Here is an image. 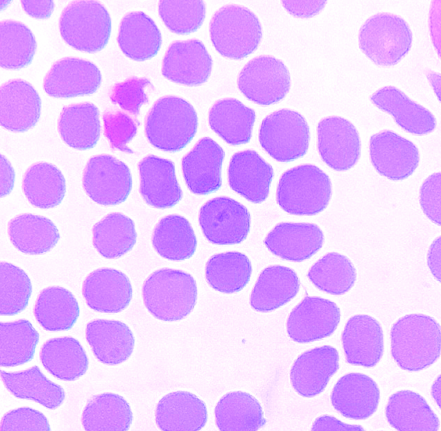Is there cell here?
Masks as SVG:
<instances>
[{
	"instance_id": "obj_1",
	"label": "cell",
	"mask_w": 441,
	"mask_h": 431,
	"mask_svg": "<svg viewBox=\"0 0 441 431\" xmlns=\"http://www.w3.org/2000/svg\"><path fill=\"white\" fill-rule=\"evenodd\" d=\"M390 341L392 356L404 370L420 371L440 355V326L426 315L410 314L399 318L391 328Z\"/></svg>"
},
{
	"instance_id": "obj_2",
	"label": "cell",
	"mask_w": 441,
	"mask_h": 431,
	"mask_svg": "<svg viewBox=\"0 0 441 431\" xmlns=\"http://www.w3.org/2000/svg\"><path fill=\"white\" fill-rule=\"evenodd\" d=\"M197 285L193 277L183 271L163 268L153 272L144 281V305L155 318L173 322L184 319L194 308Z\"/></svg>"
},
{
	"instance_id": "obj_3",
	"label": "cell",
	"mask_w": 441,
	"mask_h": 431,
	"mask_svg": "<svg viewBox=\"0 0 441 431\" xmlns=\"http://www.w3.org/2000/svg\"><path fill=\"white\" fill-rule=\"evenodd\" d=\"M198 116L184 99L166 96L159 98L148 113L145 132L148 141L166 152H178L193 139L198 128Z\"/></svg>"
},
{
	"instance_id": "obj_4",
	"label": "cell",
	"mask_w": 441,
	"mask_h": 431,
	"mask_svg": "<svg viewBox=\"0 0 441 431\" xmlns=\"http://www.w3.org/2000/svg\"><path fill=\"white\" fill-rule=\"evenodd\" d=\"M331 196L329 176L316 166L304 164L284 172L277 189V202L286 212L313 216L322 211Z\"/></svg>"
},
{
	"instance_id": "obj_5",
	"label": "cell",
	"mask_w": 441,
	"mask_h": 431,
	"mask_svg": "<svg viewBox=\"0 0 441 431\" xmlns=\"http://www.w3.org/2000/svg\"><path fill=\"white\" fill-rule=\"evenodd\" d=\"M209 34L214 48L221 55L241 60L257 49L262 28L257 17L248 8L229 4L213 15Z\"/></svg>"
},
{
	"instance_id": "obj_6",
	"label": "cell",
	"mask_w": 441,
	"mask_h": 431,
	"mask_svg": "<svg viewBox=\"0 0 441 431\" xmlns=\"http://www.w3.org/2000/svg\"><path fill=\"white\" fill-rule=\"evenodd\" d=\"M413 34L399 16L380 12L368 18L360 28L358 45L363 53L379 66L397 64L410 51Z\"/></svg>"
},
{
	"instance_id": "obj_7",
	"label": "cell",
	"mask_w": 441,
	"mask_h": 431,
	"mask_svg": "<svg viewBox=\"0 0 441 431\" xmlns=\"http://www.w3.org/2000/svg\"><path fill=\"white\" fill-rule=\"evenodd\" d=\"M111 18L107 9L96 1H74L62 10L59 30L64 41L87 53L105 47L111 33Z\"/></svg>"
},
{
	"instance_id": "obj_8",
	"label": "cell",
	"mask_w": 441,
	"mask_h": 431,
	"mask_svg": "<svg viewBox=\"0 0 441 431\" xmlns=\"http://www.w3.org/2000/svg\"><path fill=\"white\" fill-rule=\"evenodd\" d=\"M259 140L261 147L274 159L290 162L307 152L310 130L300 113L282 109L268 115L261 122Z\"/></svg>"
},
{
	"instance_id": "obj_9",
	"label": "cell",
	"mask_w": 441,
	"mask_h": 431,
	"mask_svg": "<svg viewBox=\"0 0 441 431\" xmlns=\"http://www.w3.org/2000/svg\"><path fill=\"white\" fill-rule=\"evenodd\" d=\"M237 84L248 99L261 105H269L282 100L288 94L291 76L281 60L270 55H260L243 67Z\"/></svg>"
},
{
	"instance_id": "obj_10",
	"label": "cell",
	"mask_w": 441,
	"mask_h": 431,
	"mask_svg": "<svg viewBox=\"0 0 441 431\" xmlns=\"http://www.w3.org/2000/svg\"><path fill=\"white\" fill-rule=\"evenodd\" d=\"M83 184L95 202L113 206L126 201L132 189L130 170L123 161L108 155L89 159L83 173Z\"/></svg>"
},
{
	"instance_id": "obj_11",
	"label": "cell",
	"mask_w": 441,
	"mask_h": 431,
	"mask_svg": "<svg viewBox=\"0 0 441 431\" xmlns=\"http://www.w3.org/2000/svg\"><path fill=\"white\" fill-rule=\"evenodd\" d=\"M198 219L203 234L213 244H239L250 232L248 210L227 197H218L207 202L200 208Z\"/></svg>"
},
{
	"instance_id": "obj_12",
	"label": "cell",
	"mask_w": 441,
	"mask_h": 431,
	"mask_svg": "<svg viewBox=\"0 0 441 431\" xmlns=\"http://www.w3.org/2000/svg\"><path fill=\"white\" fill-rule=\"evenodd\" d=\"M317 132L319 154L330 168L344 171L358 162L361 140L350 121L340 116L325 117L319 121Z\"/></svg>"
},
{
	"instance_id": "obj_13",
	"label": "cell",
	"mask_w": 441,
	"mask_h": 431,
	"mask_svg": "<svg viewBox=\"0 0 441 431\" xmlns=\"http://www.w3.org/2000/svg\"><path fill=\"white\" fill-rule=\"evenodd\" d=\"M340 319V310L334 302L307 296L291 312L286 322L287 333L294 342L308 343L330 336Z\"/></svg>"
},
{
	"instance_id": "obj_14",
	"label": "cell",
	"mask_w": 441,
	"mask_h": 431,
	"mask_svg": "<svg viewBox=\"0 0 441 431\" xmlns=\"http://www.w3.org/2000/svg\"><path fill=\"white\" fill-rule=\"evenodd\" d=\"M369 148L371 162L376 170L391 180L408 177L418 166L417 148L392 131L386 130L373 134Z\"/></svg>"
},
{
	"instance_id": "obj_15",
	"label": "cell",
	"mask_w": 441,
	"mask_h": 431,
	"mask_svg": "<svg viewBox=\"0 0 441 431\" xmlns=\"http://www.w3.org/2000/svg\"><path fill=\"white\" fill-rule=\"evenodd\" d=\"M212 64V59L201 41L196 39L175 41L165 53L162 73L175 83L197 86L208 80Z\"/></svg>"
},
{
	"instance_id": "obj_16",
	"label": "cell",
	"mask_w": 441,
	"mask_h": 431,
	"mask_svg": "<svg viewBox=\"0 0 441 431\" xmlns=\"http://www.w3.org/2000/svg\"><path fill=\"white\" fill-rule=\"evenodd\" d=\"M98 68L92 62L67 57L56 61L44 79L46 93L55 98L90 95L101 84Z\"/></svg>"
},
{
	"instance_id": "obj_17",
	"label": "cell",
	"mask_w": 441,
	"mask_h": 431,
	"mask_svg": "<svg viewBox=\"0 0 441 431\" xmlns=\"http://www.w3.org/2000/svg\"><path fill=\"white\" fill-rule=\"evenodd\" d=\"M223 148L209 137L200 139L182 159V169L189 189L197 195H208L222 184Z\"/></svg>"
},
{
	"instance_id": "obj_18",
	"label": "cell",
	"mask_w": 441,
	"mask_h": 431,
	"mask_svg": "<svg viewBox=\"0 0 441 431\" xmlns=\"http://www.w3.org/2000/svg\"><path fill=\"white\" fill-rule=\"evenodd\" d=\"M83 296L92 310L116 313L130 304L132 288L128 277L113 268H100L92 272L84 280Z\"/></svg>"
},
{
	"instance_id": "obj_19",
	"label": "cell",
	"mask_w": 441,
	"mask_h": 431,
	"mask_svg": "<svg viewBox=\"0 0 441 431\" xmlns=\"http://www.w3.org/2000/svg\"><path fill=\"white\" fill-rule=\"evenodd\" d=\"M41 98L28 82L10 80L0 89V123L12 132H23L34 127L41 114Z\"/></svg>"
},
{
	"instance_id": "obj_20",
	"label": "cell",
	"mask_w": 441,
	"mask_h": 431,
	"mask_svg": "<svg viewBox=\"0 0 441 431\" xmlns=\"http://www.w3.org/2000/svg\"><path fill=\"white\" fill-rule=\"evenodd\" d=\"M339 368V355L333 346L325 345L302 353L290 372L293 387L302 396L322 393Z\"/></svg>"
},
{
	"instance_id": "obj_21",
	"label": "cell",
	"mask_w": 441,
	"mask_h": 431,
	"mask_svg": "<svg viewBox=\"0 0 441 431\" xmlns=\"http://www.w3.org/2000/svg\"><path fill=\"white\" fill-rule=\"evenodd\" d=\"M347 362L365 367H374L383 353L381 326L368 315H356L347 322L342 333Z\"/></svg>"
},
{
	"instance_id": "obj_22",
	"label": "cell",
	"mask_w": 441,
	"mask_h": 431,
	"mask_svg": "<svg viewBox=\"0 0 441 431\" xmlns=\"http://www.w3.org/2000/svg\"><path fill=\"white\" fill-rule=\"evenodd\" d=\"M273 169L254 150L236 152L228 168L230 188L252 203H261L268 196Z\"/></svg>"
},
{
	"instance_id": "obj_23",
	"label": "cell",
	"mask_w": 441,
	"mask_h": 431,
	"mask_svg": "<svg viewBox=\"0 0 441 431\" xmlns=\"http://www.w3.org/2000/svg\"><path fill=\"white\" fill-rule=\"evenodd\" d=\"M380 391L376 382L361 373L342 376L334 385L331 401L343 416L355 420L369 418L377 410Z\"/></svg>"
},
{
	"instance_id": "obj_24",
	"label": "cell",
	"mask_w": 441,
	"mask_h": 431,
	"mask_svg": "<svg viewBox=\"0 0 441 431\" xmlns=\"http://www.w3.org/2000/svg\"><path fill=\"white\" fill-rule=\"evenodd\" d=\"M324 234L313 223L281 222L264 240L275 255L291 261L301 262L317 253L322 247Z\"/></svg>"
},
{
	"instance_id": "obj_25",
	"label": "cell",
	"mask_w": 441,
	"mask_h": 431,
	"mask_svg": "<svg viewBox=\"0 0 441 431\" xmlns=\"http://www.w3.org/2000/svg\"><path fill=\"white\" fill-rule=\"evenodd\" d=\"M140 193L145 202L157 209L170 208L182 197L172 161L150 155L138 164Z\"/></svg>"
},
{
	"instance_id": "obj_26",
	"label": "cell",
	"mask_w": 441,
	"mask_h": 431,
	"mask_svg": "<svg viewBox=\"0 0 441 431\" xmlns=\"http://www.w3.org/2000/svg\"><path fill=\"white\" fill-rule=\"evenodd\" d=\"M85 337L96 358L107 365L128 360L135 346L132 331L120 321L92 320L86 326Z\"/></svg>"
},
{
	"instance_id": "obj_27",
	"label": "cell",
	"mask_w": 441,
	"mask_h": 431,
	"mask_svg": "<svg viewBox=\"0 0 441 431\" xmlns=\"http://www.w3.org/2000/svg\"><path fill=\"white\" fill-rule=\"evenodd\" d=\"M157 426L164 431H196L207 421L205 403L184 391L169 393L158 402L155 410Z\"/></svg>"
},
{
	"instance_id": "obj_28",
	"label": "cell",
	"mask_w": 441,
	"mask_h": 431,
	"mask_svg": "<svg viewBox=\"0 0 441 431\" xmlns=\"http://www.w3.org/2000/svg\"><path fill=\"white\" fill-rule=\"evenodd\" d=\"M370 100L379 109L391 114L402 129L416 135L433 131L436 120L424 107L409 98L403 91L392 86L375 91Z\"/></svg>"
},
{
	"instance_id": "obj_29",
	"label": "cell",
	"mask_w": 441,
	"mask_h": 431,
	"mask_svg": "<svg viewBox=\"0 0 441 431\" xmlns=\"http://www.w3.org/2000/svg\"><path fill=\"white\" fill-rule=\"evenodd\" d=\"M300 280L292 269L273 265L259 274L250 295L251 307L259 312L274 310L290 301L297 294Z\"/></svg>"
},
{
	"instance_id": "obj_30",
	"label": "cell",
	"mask_w": 441,
	"mask_h": 431,
	"mask_svg": "<svg viewBox=\"0 0 441 431\" xmlns=\"http://www.w3.org/2000/svg\"><path fill=\"white\" fill-rule=\"evenodd\" d=\"M162 35L154 21L141 11L130 12L122 19L117 42L121 51L129 58L144 61L158 53Z\"/></svg>"
},
{
	"instance_id": "obj_31",
	"label": "cell",
	"mask_w": 441,
	"mask_h": 431,
	"mask_svg": "<svg viewBox=\"0 0 441 431\" xmlns=\"http://www.w3.org/2000/svg\"><path fill=\"white\" fill-rule=\"evenodd\" d=\"M389 424L400 431H436L438 416L419 394L401 390L392 394L386 407Z\"/></svg>"
},
{
	"instance_id": "obj_32",
	"label": "cell",
	"mask_w": 441,
	"mask_h": 431,
	"mask_svg": "<svg viewBox=\"0 0 441 431\" xmlns=\"http://www.w3.org/2000/svg\"><path fill=\"white\" fill-rule=\"evenodd\" d=\"M99 114L98 107L91 103L64 107L58 121L62 139L69 146L77 150L94 148L101 134Z\"/></svg>"
},
{
	"instance_id": "obj_33",
	"label": "cell",
	"mask_w": 441,
	"mask_h": 431,
	"mask_svg": "<svg viewBox=\"0 0 441 431\" xmlns=\"http://www.w3.org/2000/svg\"><path fill=\"white\" fill-rule=\"evenodd\" d=\"M255 119L254 111L235 98L217 100L209 112L211 129L232 146L250 141Z\"/></svg>"
},
{
	"instance_id": "obj_34",
	"label": "cell",
	"mask_w": 441,
	"mask_h": 431,
	"mask_svg": "<svg viewBox=\"0 0 441 431\" xmlns=\"http://www.w3.org/2000/svg\"><path fill=\"white\" fill-rule=\"evenodd\" d=\"M40 359L51 375L64 381L79 378L86 373L89 364L84 349L72 337L47 340L41 347Z\"/></svg>"
},
{
	"instance_id": "obj_35",
	"label": "cell",
	"mask_w": 441,
	"mask_h": 431,
	"mask_svg": "<svg viewBox=\"0 0 441 431\" xmlns=\"http://www.w3.org/2000/svg\"><path fill=\"white\" fill-rule=\"evenodd\" d=\"M6 389L15 397L34 401L44 407L54 410L65 398L64 389L49 380L35 365L19 372L0 371Z\"/></svg>"
},
{
	"instance_id": "obj_36",
	"label": "cell",
	"mask_w": 441,
	"mask_h": 431,
	"mask_svg": "<svg viewBox=\"0 0 441 431\" xmlns=\"http://www.w3.org/2000/svg\"><path fill=\"white\" fill-rule=\"evenodd\" d=\"M8 230L12 245L27 254L48 252L60 238L58 229L50 219L31 213L12 218L8 223Z\"/></svg>"
},
{
	"instance_id": "obj_37",
	"label": "cell",
	"mask_w": 441,
	"mask_h": 431,
	"mask_svg": "<svg viewBox=\"0 0 441 431\" xmlns=\"http://www.w3.org/2000/svg\"><path fill=\"white\" fill-rule=\"evenodd\" d=\"M216 423L222 431H255L266 421L259 401L243 392H232L224 395L217 403Z\"/></svg>"
},
{
	"instance_id": "obj_38",
	"label": "cell",
	"mask_w": 441,
	"mask_h": 431,
	"mask_svg": "<svg viewBox=\"0 0 441 431\" xmlns=\"http://www.w3.org/2000/svg\"><path fill=\"white\" fill-rule=\"evenodd\" d=\"M34 316L46 331L55 332L71 329L76 322L80 308L76 299L68 290L51 286L39 294L33 308Z\"/></svg>"
},
{
	"instance_id": "obj_39",
	"label": "cell",
	"mask_w": 441,
	"mask_h": 431,
	"mask_svg": "<svg viewBox=\"0 0 441 431\" xmlns=\"http://www.w3.org/2000/svg\"><path fill=\"white\" fill-rule=\"evenodd\" d=\"M132 418L130 406L123 396L103 393L89 400L83 410L81 421L87 431H126Z\"/></svg>"
},
{
	"instance_id": "obj_40",
	"label": "cell",
	"mask_w": 441,
	"mask_h": 431,
	"mask_svg": "<svg viewBox=\"0 0 441 431\" xmlns=\"http://www.w3.org/2000/svg\"><path fill=\"white\" fill-rule=\"evenodd\" d=\"M152 243L161 256L171 261L191 258L197 247L191 224L179 215H169L159 220L154 229Z\"/></svg>"
},
{
	"instance_id": "obj_41",
	"label": "cell",
	"mask_w": 441,
	"mask_h": 431,
	"mask_svg": "<svg viewBox=\"0 0 441 431\" xmlns=\"http://www.w3.org/2000/svg\"><path fill=\"white\" fill-rule=\"evenodd\" d=\"M22 187L31 204L46 209L61 203L66 192V181L55 166L39 162L28 168L24 176Z\"/></svg>"
},
{
	"instance_id": "obj_42",
	"label": "cell",
	"mask_w": 441,
	"mask_h": 431,
	"mask_svg": "<svg viewBox=\"0 0 441 431\" xmlns=\"http://www.w3.org/2000/svg\"><path fill=\"white\" fill-rule=\"evenodd\" d=\"M93 245L98 252L109 259L122 256L134 247L137 240L135 223L121 213H112L94 225Z\"/></svg>"
},
{
	"instance_id": "obj_43",
	"label": "cell",
	"mask_w": 441,
	"mask_h": 431,
	"mask_svg": "<svg viewBox=\"0 0 441 431\" xmlns=\"http://www.w3.org/2000/svg\"><path fill=\"white\" fill-rule=\"evenodd\" d=\"M251 263L244 254L228 252L212 256L207 262L206 279L214 290L234 293L246 286L252 274Z\"/></svg>"
},
{
	"instance_id": "obj_44",
	"label": "cell",
	"mask_w": 441,
	"mask_h": 431,
	"mask_svg": "<svg viewBox=\"0 0 441 431\" xmlns=\"http://www.w3.org/2000/svg\"><path fill=\"white\" fill-rule=\"evenodd\" d=\"M40 335L27 319L0 323V364L10 367L31 361Z\"/></svg>"
},
{
	"instance_id": "obj_45",
	"label": "cell",
	"mask_w": 441,
	"mask_h": 431,
	"mask_svg": "<svg viewBox=\"0 0 441 431\" xmlns=\"http://www.w3.org/2000/svg\"><path fill=\"white\" fill-rule=\"evenodd\" d=\"M307 276L319 290L331 294L341 295L354 285L356 271L347 257L330 252L312 265Z\"/></svg>"
},
{
	"instance_id": "obj_46",
	"label": "cell",
	"mask_w": 441,
	"mask_h": 431,
	"mask_svg": "<svg viewBox=\"0 0 441 431\" xmlns=\"http://www.w3.org/2000/svg\"><path fill=\"white\" fill-rule=\"evenodd\" d=\"M0 64L6 69H19L32 61L37 42L32 31L24 24L4 20L0 23Z\"/></svg>"
},
{
	"instance_id": "obj_47",
	"label": "cell",
	"mask_w": 441,
	"mask_h": 431,
	"mask_svg": "<svg viewBox=\"0 0 441 431\" xmlns=\"http://www.w3.org/2000/svg\"><path fill=\"white\" fill-rule=\"evenodd\" d=\"M0 314L12 316L23 311L32 293V284L20 267L7 262L1 265Z\"/></svg>"
},
{
	"instance_id": "obj_48",
	"label": "cell",
	"mask_w": 441,
	"mask_h": 431,
	"mask_svg": "<svg viewBox=\"0 0 441 431\" xmlns=\"http://www.w3.org/2000/svg\"><path fill=\"white\" fill-rule=\"evenodd\" d=\"M158 11L171 32L187 35L201 26L205 18L206 7L202 1L162 0L159 2Z\"/></svg>"
},
{
	"instance_id": "obj_49",
	"label": "cell",
	"mask_w": 441,
	"mask_h": 431,
	"mask_svg": "<svg viewBox=\"0 0 441 431\" xmlns=\"http://www.w3.org/2000/svg\"><path fill=\"white\" fill-rule=\"evenodd\" d=\"M153 88L150 80L146 78L131 77L122 82L114 85L110 93L112 103L128 113L137 116L140 107L148 102L146 93L147 88Z\"/></svg>"
},
{
	"instance_id": "obj_50",
	"label": "cell",
	"mask_w": 441,
	"mask_h": 431,
	"mask_svg": "<svg viewBox=\"0 0 441 431\" xmlns=\"http://www.w3.org/2000/svg\"><path fill=\"white\" fill-rule=\"evenodd\" d=\"M104 134L112 148L132 153L127 146L136 135L139 123L127 114L119 110L105 111L103 115Z\"/></svg>"
},
{
	"instance_id": "obj_51",
	"label": "cell",
	"mask_w": 441,
	"mask_h": 431,
	"mask_svg": "<svg viewBox=\"0 0 441 431\" xmlns=\"http://www.w3.org/2000/svg\"><path fill=\"white\" fill-rule=\"evenodd\" d=\"M44 414L31 407H19L6 413L1 421V431H49Z\"/></svg>"
},
{
	"instance_id": "obj_52",
	"label": "cell",
	"mask_w": 441,
	"mask_h": 431,
	"mask_svg": "<svg viewBox=\"0 0 441 431\" xmlns=\"http://www.w3.org/2000/svg\"><path fill=\"white\" fill-rule=\"evenodd\" d=\"M440 173L430 175L420 188V202L426 216L433 222L440 225Z\"/></svg>"
},
{
	"instance_id": "obj_53",
	"label": "cell",
	"mask_w": 441,
	"mask_h": 431,
	"mask_svg": "<svg viewBox=\"0 0 441 431\" xmlns=\"http://www.w3.org/2000/svg\"><path fill=\"white\" fill-rule=\"evenodd\" d=\"M282 6L292 15L308 18L320 12L326 3L325 1H283Z\"/></svg>"
},
{
	"instance_id": "obj_54",
	"label": "cell",
	"mask_w": 441,
	"mask_h": 431,
	"mask_svg": "<svg viewBox=\"0 0 441 431\" xmlns=\"http://www.w3.org/2000/svg\"><path fill=\"white\" fill-rule=\"evenodd\" d=\"M313 431H348L364 430V428L358 425L346 424L338 420L334 416L324 415L317 418L311 428Z\"/></svg>"
},
{
	"instance_id": "obj_55",
	"label": "cell",
	"mask_w": 441,
	"mask_h": 431,
	"mask_svg": "<svg viewBox=\"0 0 441 431\" xmlns=\"http://www.w3.org/2000/svg\"><path fill=\"white\" fill-rule=\"evenodd\" d=\"M24 10L31 17L36 19L49 17L54 9V3L51 0L46 1H21Z\"/></svg>"
},
{
	"instance_id": "obj_56",
	"label": "cell",
	"mask_w": 441,
	"mask_h": 431,
	"mask_svg": "<svg viewBox=\"0 0 441 431\" xmlns=\"http://www.w3.org/2000/svg\"><path fill=\"white\" fill-rule=\"evenodd\" d=\"M15 172L10 163L1 155V196L8 195L13 188Z\"/></svg>"
},
{
	"instance_id": "obj_57",
	"label": "cell",
	"mask_w": 441,
	"mask_h": 431,
	"mask_svg": "<svg viewBox=\"0 0 441 431\" xmlns=\"http://www.w3.org/2000/svg\"><path fill=\"white\" fill-rule=\"evenodd\" d=\"M428 265L433 276L440 281V237L434 240L428 254Z\"/></svg>"
}]
</instances>
